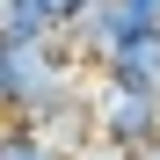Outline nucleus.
Here are the masks:
<instances>
[{
    "label": "nucleus",
    "mask_w": 160,
    "mask_h": 160,
    "mask_svg": "<svg viewBox=\"0 0 160 160\" xmlns=\"http://www.w3.org/2000/svg\"><path fill=\"white\" fill-rule=\"evenodd\" d=\"M0 160H66V153L51 146L37 124H22V117H0Z\"/></svg>",
    "instance_id": "nucleus-4"
},
{
    "label": "nucleus",
    "mask_w": 160,
    "mask_h": 160,
    "mask_svg": "<svg viewBox=\"0 0 160 160\" xmlns=\"http://www.w3.org/2000/svg\"><path fill=\"white\" fill-rule=\"evenodd\" d=\"M95 138L109 146V153H124V160H138V153L160 138V102L102 80V88H95Z\"/></svg>",
    "instance_id": "nucleus-1"
},
{
    "label": "nucleus",
    "mask_w": 160,
    "mask_h": 160,
    "mask_svg": "<svg viewBox=\"0 0 160 160\" xmlns=\"http://www.w3.org/2000/svg\"><path fill=\"white\" fill-rule=\"evenodd\" d=\"M95 73L109 80V88H131V95H153V102H160V29H153V37L117 44V51H109Z\"/></svg>",
    "instance_id": "nucleus-2"
},
{
    "label": "nucleus",
    "mask_w": 160,
    "mask_h": 160,
    "mask_svg": "<svg viewBox=\"0 0 160 160\" xmlns=\"http://www.w3.org/2000/svg\"><path fill=\"white\" fill-rule=\"evenodd\" d=\"M37 37H58V15L44 0H0V44H37Z\"/></svg>",
    "instance_id": "nucleus-3"
},
{
    "label": "nucleus",
    "mask_w": 160,
    "mask_h": 160,
    "mask_svg": "<svg viewBox=\"0 0 160 160\" xmlns=\"http://www.w3.org/2000/svg\"><path fill=\"white\" fill-rule=\"evenodd\" d=\"M44 8H51V15H58V29H73V22H80V15H88V8H95V0H44Z\"/></svg>",
    "instance_id": "nucleus-5"
}]
</instances>
